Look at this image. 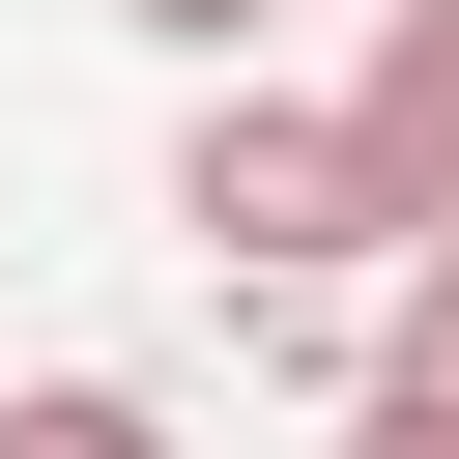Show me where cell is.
I'll return each mask as SVG.
<instances>
[{
	"mask_svg": "<svg viewBox=\"0 0 459 459\" xmlns=\"http://www.w3.org/2000/svg\"><path fill=\"white\" fill-rule=\"evenodd\" d=\"M172 230H201L230 287H402V201L344 172L316 86H201V115H172Z\"/></svg>",
	"mask_w": 459,
	"mask_h": 459,
	"instance_id": "obj_1",
	"label": "cell"
},
{
	"mask_svg": "<svg viewBox=\"0 0 459 459\" xmlns=\"http://www.w3.org/2000/svg\"><path fill=\"white\" fill-rule=\"evenodd\" d=\"M316 115H344V172H373L402 258H430V230H459V0H373V57H344Z\"/></svg>",
	"mask_w": 459,
	"mask_h": 459,
	"instance_id": "obj_2",
	"label": "cell"
},
{
	"mask_svg": "<svg viewBox=\"0 0 459 459\" xmlns=\"http://www.w3.org/2000/svg\"><path fill=\"white\" fill-rule=\"evenodd\" d=\"M0 459H172L143 373H0Z\"/></svg>",
	"mask_w": 459,
	"mask_h": 459,
	"instance_id": "obj_3",
	"label": "cell"
},
{
	"mask_svg": "<svg viewBox=\"0 0 459 459\" xmlns=\"http://www.w3.org/2000/svg\"><path fill=\"white\" fill-rule=\"evenodd\" d=\"M230 344H258V373H316V402H373V287H230Z\"/></svg>",
	"mask_w": 459,
	"mask_h": 459,
	"instance_id": "obj_4",
	"label": "cell"
},
{
	"mask_svg": "<svg viewBox=\"0 0 459 459\" xmlns=\"http://www.w3.org/2000/svg\"><path fill=\"white\" fill-rule=\"evenodd\" d=\"M373 373H459V230H430V258L373 287Z\"/></svg>",
	"mask_w": 459,
	"mask_h": 459,
	"instance_id": "obj_5",
	"label": "cell"
},
{
	"mask_svg": "<svg viewBox=\"0 0 459 459\" xmlns=\"http://www.w3.org/2000/svg\"><path fill=\"white\" fill-rule=\"evenodd\" d=\"M344 459H459V373H373V402H344Z\"/></svg>",
	"mask_w": 459,
	"mask_h": 459,
	"instance_id": "obj_6",
	"label": "cell"
},
{
	"mask_svg": "<svg viewBox=\"0 0 459 459\" xmlns=\"http://www.w3.org/2000/svg\"><path fill=\"white\" fill-rule=\"evenodd\" d=\"M115 29H172V57H201V86H230V57H258V29H287V0H115Z\"/></svg>",
	"mask_w": 459,
	"mask_h": 459,
	"instance_id": "obj_7",
	"label": "cell"
}]
</instances>
